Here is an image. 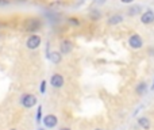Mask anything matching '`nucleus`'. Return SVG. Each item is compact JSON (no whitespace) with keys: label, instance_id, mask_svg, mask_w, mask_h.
I'll return each instance as SVG.
<instances>
[{"label":"nucleus","instance_id":"obj_7","mask_svg":"<svg viewBox=\"0 0 154 130\" xmlns=\"http://www.w3.org/2000/svg\"><path fill=\"white\" fill-rule=\"evenodd\" d=\"M42 122H43V125H45V128L53 129V128H56L57 123H58V118L54 114H49V115H46L45 118H42Z\"/></svg>","mask_w":154,"mask_h":130},{"label":"nucleus","instance_id":"obj_18","mask_svg":"<svg viewBox=\"0 0 154 130\" xmlns=\"http://www.w3.org/2000/svg\"><path fill=\"white\" fill-rule=\"evenodd\" d=\"M122 4H131V3H134L135 0H119Z\"/></svg>","mask_w":154,"mask_h":130},{"label":"nucleus","instance_id":"obj_21","mask_svg":"<svg viewBox=\"0 0 154 130\" xmlns=\"http://www.w3.org/2000/svg\"><path fill=\"white\" fill-rule=\"evenodd\" d=\"M93 130H104V129H101V128H96V129H93Z\"/></svg>","mask_w":154,"mask_h":130},{"label":"nucleus","instance_id":"obj_10","mask_svg":"<svg viewBox=\"0 0 154 130\" xmlns=\"http://www.w3.org/2000/svg\"><path fill=\"white\" fill-rule=\"evenodd\" d=\"M143 12V10H142V7L139 4H135V5H131L130 8L127 10V15L128 16H137V15H141V14Z\"/></svg>","mask_w":154,"mask_h":130},{"label":"nucleus","instance_id":"obj_15","mask_svg":"<svg viewBox=\"0 0 154 130\" xmlns=\"http://www.w3.org/2000/svg\"><path fill=\"white\" fill-rule=\"evenodd\" d=\"M89 18L92 19V21H97V19H100V12H99L97 10H92L89 12Z\"/></svg>","mask_w":154,"mask_h":130},{"label":"nucleus","instance_id":"obj_5","mask_svg":"<svg viewBox=\"0 0 154 130\" xmlns=\"http://www.w3.org/2000/svg\"><path fill=\"white\" fill-rule=\"evenodd\" d=\"M141 23L145 24V26H149V24L154 23V11L152 8H147L141 14Z\"/></svg>","mask_w":154,"mask_h":130},{"label":"nucleus","instance_id":"obj_1","mask_svg":"<svg viewBox=\"0 0 154 130\" xmlns=\"http://www.w3.org/2000/svg\"><path fill=\"white\" fill-rule=\"evenodd\" d=\"M127 43L131 49H134V50H139V49L143 48L145 42H143V40H142V37L139 34H131L127 40Z\"/></svg>","mask_w":154,"mask_h":130},{"label":"nucleus","instance_id":"obj_19","mask_svg":"<svg viewBox=\"0 0 154 130\" xmlns=\"http://www.w3.org/2000/svg\"><path fill=\"white\" fill-rule=\"evenodd\" d=\"M106 3H107V0H95V4H97V5L106 4Z\"/></svg>","mask_w":154,"mask_h":130},{"label":"nucleus","instance_id":"obj_9","mask_svg":"<svg viewBox=\"0 0 154 130\" xmlns=\"http://www.w3.org/2000/svg\"><path fill=\"white\" fill-rule=\"evenodd\" d=\"M123 21H125V16H123L122 14H114V15H111L107 19V24H108V26H118V24H120Z\"/></svg>","mask_w":154,"mask_h":130},{"label":"nucleus","instance_id":"obj_22","mask_svg":"<svg viewBox=\"0 0 154 130\" xmlns=\"http://www.w3.org/2000/svg\"><path fill=\"white\" fill-rule=\"evenodd\" d=\"M11 130H18V129H11Z\"/></svg>","mask_w":154,"mask_h":130},{"label":"nucleus","instance_id":"obj_3","mask_svg":"<svg viewBox=\"0 0 154 130\" xmlns=\"http://www.w3.org/2000/svg\"><path fill=\"white\" fill-rule=\"evenodd\" d=\"M41 43H42V38H41V35L31 34L26 41V48L30 49V50H35V49H38L41 46Z\"/></svg>","mask_w":154,"mask_h":130},{"label":"nucleus","instance_id":"obj_14","mask_svg":"<svg viewBox=\"0 0 154 130\" xmlns=\"http://www.w3.org/2000/svg\"><path fill=\"white\" fill-rule=\"evenodd\" d=\"M68 23H69L70 26H75V27L81 26V22H80V19L79 18H75V16H70V18L68 19Z\"/></svg>","mask_w":154,"mask_h":130},{"label":"nucleus","instance_id":"obj_23","mask_svg":"<svg viewBox=\"0 0 154 130\" xmlns=\"http://www.w3.org/2000/svg\"><path fill=\"white\" fill-rule=\"evenodd\" d=\"M39 130H43V129H39Z\"/></svg>","mask_w":154,"mask_h":130},{"label":"nucleus","instance_id":"obj_12","mask_svg":"<svg viewBox=\"0 0 154 130\" xmlns=\"http://www.w3.org/2000/svg\"><path fill=\"white\" fill-rule=\"evenodd\" d=\"M147 91V83L146 81H139L138 84L135 85V94L139 96H142L143 94H146Z\"/></svg>","mask_w":154,"mask_h":130},{"label":"nucleus","instance_id":"obj_20","mask_svg":"<svg viewBox=\"0 0 154 130\" xmlns=\"http://www.w3.org/2000/svg\"><path fill=\"white\" fill-rule=\"evenodd\" d=\"M58 130H72V129H70V128H60Z\"/></svg>","mask_w":154,"mask_h":130},{"label":"nucleus","instance_id":"obj_4","mask_svg":"<svg viewBox=\"0 0 154 130\" xmlns=\"http://www.w3.org/2000/svg\"><path fill=\"white\" fill-rule=\"evenodd\" d=\"M65 84V79H64V75L61 73H53L50 79V85L54 88V90H60L62 88Z\"/></svg>","mask_w":154,"mask_h":130},{"label":"nucleus","instance_id":"obj_17","mask_svg":"<svg viewBox=\"0 0 154 130\" xmlns=\"http://www.w3.org/2000/svg\"><path fill=\"white\" fill-rule=\"evenodd\" d=\"M41 94H45L46 92V80H42V81H41Z\"/></svg>","mask_w":154,"mask_h":130},{"label":"nucleus","instance_id":"obj_2","mask_svg":"<svg viewBox=\"0 0 154 130\" xmlns=\"http://www.w3.org/2000/svg\"><path fill=\"white\" fill-rule=\"evenodd\" d=\"M37 96L32 95V94H23L20 98V104L24 109H31L37 104Z\"/></svg>","mask_w":154,"mask_h":130},{"label":"nucleus","instance_id":"obj_6","mask_svg":"<svg viewBox=\"0 0 154 130\" xmlns=\"http://www.w3.org/2000/svg\"><path fill=\"white\" fill-rule=\"evenodd\" d=\"M41 26H42V22H41L39 19H37V18L29 19V21L26 22V30H27L29 33H35V31H38V30L41 29Z\"/></svg>","mask_w":154,"mask_h":130},{"label":"nucleus","instance_id":"obj_16","mask_svg":"<svg viewBox=\"0 0 154 130\" xmlns=\"http://www.w3.org/2000/svg\"><path fill=\"white\" fill-rule=\"evenodd\" d=\"M42 121V107H38V111H37V122H41Z\"/></svg>","mask_w":154,"mask_h":130},{"label":"nucleus","instance_id":"obj_8","mask_svg":"<svg viewBox=\"0 0 154 130\" xmlns=\"http://www.w3.org/2000/svg\"><path fill=\"white\" fill-rule=\"evenodd\" d=\"M73 50V43L69 40H64L60 43V54L61 56H66Z\"/></svg>","mask_w":154,"mask_h":130},{"label":"nucleus","instance_id":"obj_13","mask_svg":"<svg viewBox=\"0 0 154 130\" xmlns=\"http://www.w3.org/2000/svg\"><path fill=\"white\" fill-rule=\"evenodd\" d=\"M48 59L50 60L53 64H60L61 62V60H62V56L60 54V52H51V53H49L48 54Z\"/></svg>","mask_w":154,"mask_h":130},{"label":"nucleus","instance_id":"obj_11","mask_svg":"<svg viewBox=\"0 0 154 130\" xmlns=\"http://www.w3.org/2000/svg\"><path fill=\"white\" fill-rule=\"evenodd\" d=\"M137 123H138V126H141L143 130H149L150 126H152L150 119L147 117H139L138 119H137Z\"/></svg>","mask_w":154,"mask_h":130}]
</instances>
